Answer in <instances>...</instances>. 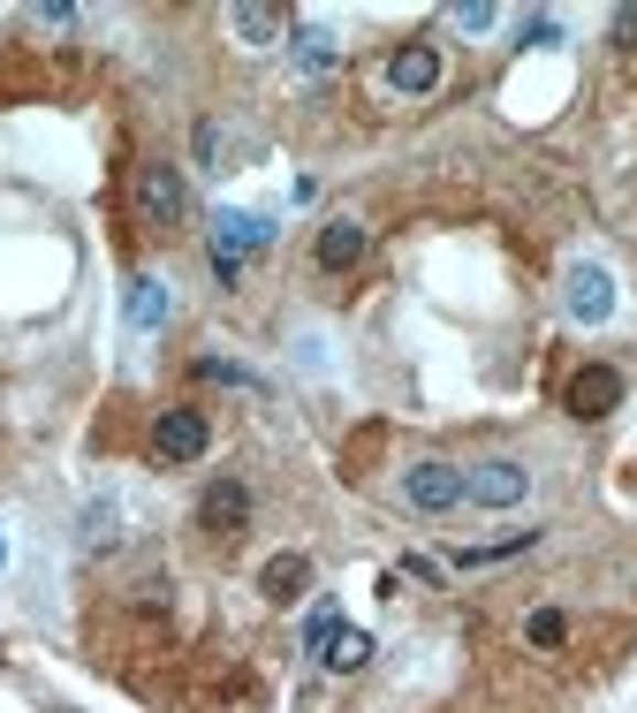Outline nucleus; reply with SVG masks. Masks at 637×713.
Instances as JSON below:
<instances>
[{
  "label": "nucleus",
  "instance_id": "obj_1",
  "mask_svg": "<svg viewBox=\"0 0 637 713\" xmlns=\"http://www.w3.org/2000/svg\"><path fill=\"white\" fill-rule=\"evenodd\" d=\"M137 220H144L152 236H175V228L191 220V183H183L175 160H144V168H137Z\"/></svg>",
  "mask_w": 637,
  "mask_h": 713
},
{
  "label": "nucleus",
  "instance_id": "obj_24",
  "mask_svg": "<svg viewBox=\"0 0 637 713\" xmlns=\"http://www.w3.org/2000/svg\"><path fill=\"white\" fill-rule=\"evenodd\" d=\"M615 39H623V46H637V8H623V15H615Z\"/></svg>",
  "mask_w": 637,
  "mask_h": 713
},
{
  "label": "nucleus",
  "instance_id": "obj_26",
  "mask_svg": "<svg viewBox=\"0 0 637 713\" xmlns=\"http://www.w3.org/2000/svg\"><path fill=\"white\" fill-rule=\"evenodd\" d=\"M54 713H68V706H54Z\"/></svg>",
  "mask_w": 637,
  "mask_h": 713
},
{
  "label": "nucleus",
  "instance_id": "obj_18",
  "mask_svg": "<svg viewBox=\"0 0 637 713\" xmlns=\"http://www.w3.org/2000/svg\"><path fill=\"white\" fill-rule=\"evenodd\" d=\"M122 531H115V501H91L84 509V547H115Z\"/></svg>",
  "mask_w": 637,
  "mask_h": 713
},
{
  "label": "nucleus",
  "instance_id": "obj_2",
  "mask_svg": "<svg viewBox=\"0 0 637 713\" xmlns=\"http://www.w3.org/2000/svg\"><path fill=\"white\" fill-rule=\"evenodd\" d=\"M205 449H213V425H205V410L175 402V410H160V418H152V455H160V463H197Z\"/></svg>",
  "mask_w": 637,
  "mask_h": 713
},
{
  "label": "nucleus",
  "instance_id": "obj_4",
  "mask_svg": "<svg viewBox=\"0 0 637 713\" xmlns=\"http://www.w3.org/2000/svg\"><path fill=\"white\" fill-rule=\"evenodd\" d=\"M623 395H630V380L615 372V365H584L570 388H562V402H570V418H584V425H600L607 410H623Z\"/></svg>",
  "mask_w": 637,
  "mask_h": 713
},
{
  "label": "nucleus",
  "instance_id": "obj_11",
  "mask_svg": "<svg viewBox=\"0 0 637 713\" xmlns=\"http://www.w3.org/2000/svg\"><path fill=\"white\" fill-rule=\"evenodd\" d=\"M304 584H312V562H304V554H273V562L258 570V592H266V599H281V607H289Z\"/></svg>",
  "mask_w": 637,
  "mask_h": 713
},
{
  "label": "nucleus",
  "instance_id": "obj_10",
  "mask_svg": "<svg viewBox=\"0 0 637 713\" xmlns=\"http://www.w3.org/2000/svg\"><path fill=\"white\" fill-rule=\"evenodd\" d=\"M387 84H395V91H410V99H418V91H433V84H441V46H425V39H418V46H395Z\"/></svg>",
  "mask_w": 637,
  "mask_h": 713
},
{
  "label": "nucleus",
  "instance_id": "obj_14",
  "mask_svg": "<svg viewBox=\"0 0 637 713\" xmlns=\"http://www.w3.org/2000/svg\"><path fill=\"white\" fill-rule=\"evenodd\" d=\"M334 62H342L334 31H318V23H304V31H296V68H304V76H326Z\"/></svg>",
  "mask_w": 637,
  "mask_h": 713
},
{
  "label": "nucleus",
  "instance_id": "obj_9",
  "mask_svg": "<svg viewBox=\"0 0 637 713\" xmlns=\"http://www.w3.org/2000/svg\"><path fill=\"white\" fill-rule=\"evenodd\" d=\"M365 251H373V228H365V220H326V228H318V266H326V273H349Z\"/></svg>",
  "mask_w": 637,
  "mask_h": 713
},
{
  "label": "nucleus",
  "instance_id": "obj_19",
  "mask_svg": "<svg viewBox=\"0 0 637 713\" xmlns=\"http://www.w3.org/2000/svg\"><path fill=\"white\" fill-rule=\"evenodd\" d=\"M523 638H531V646H562V638H570V615H554V607H539V615L523 623Z\"/></svg>",
  "mask_w": 637,
  "mask_h": 713
},
{
  "label": "nucleus",
  "instance_id": "obj_25",
  "mask_svg": "<svg viewBox=\"0 0 637 713\" xmlns=\"http://www.w3.org/2000/svg\"><path fill=\"white\" fill-rule=\"evenodd\" d=\"M0 562H8V539H0Z\"/></svg>",
  "mask_w": 637,
  "mask_h": 713
},
{
  "label": "nucleus",
  "instance_id": "obj_8",
  "mask_svg": "<svg viewBox=\"0 0 637 713\" xmlns=\"http://www.w3.org/2000/svg\"><path fill=\"white\" fill-rule=\"evenodd\" d=\"M607 312H615V273L607 266H570V320L600 326Z\"/></svg>",
  "mask_w": 637,
  "mask_h": 713
},
{
  "label": "nucleus",
  "instance_id": "obj_23",
  "mask_svg": "<svg viewBox=\"0 0 637 713\" xmlns=\"http://www.w3.org/2000/svg\"><path fill=\"white\" fill-rule=\"evenodd\" d=\"M523 39H531V46H554V39H562V23H554V15H531V23H523Z\"/></svg>",
  "mask_w": 637,
  "mask_h": 713
},
{
  "label": "nucleus",
  "instance_id": "obj_17",
  "mask_svg": "<svg viewBox=\"0 0 637 713\" xmlns=\"http://www.w3.org/2000/svg\"><path fill=\"white\" fill-rule=\"evenodd\" d=\"M228 152H236V144H228V130H220V122H197V160H205L213 175H228Z\"/></svg>",
  "mask_w": 637,
  "mask_h": 713
},
{
  "label": "nucleus",
  "instance_id": "obj_22",
  "mask_svg": "<svg viewBox=\"0 0 637 713\" xmlns=\"http://www.w3.org/2000/svg\"><path fill=\"white\" fill-rule=\"evenodd\" d=\"M455 23H463V31H494V8H486V0H471V8H455Z\"/></svg>",
  "mask_w": 637,
  "mask_h": 713
},
{
  "label": "nucleus",
  "instance_id": "obj_15",
  "mask_svg": "<svg viewBox=\"0 0 637 713\" xmlns=\"http://www.w3.org/2000/svg\"><path fill=\"white\" fill-rule=\"evenodd\" d=\"M318 660H326L334 676H357V668L373 660V638H365V630H334V638H326V652H318Z\"/></svg>",
  "mask_w": 637,
  "mask_h": 713
},
{
  "label": "nucleus",
  "instance_id": "obj_21",
  "mask_svg": "<svg viewBox=\"0 0 637 713\" xmlns=\"http://www.w3.org/2000/svg\"><path fill=\"white\" fill-rule=\"evenodd\" d=\"M197 372H205V380H228V388H266L258 372H244V365H228V357H197Z\"/></svg>",
  "mask_w": 637,
  "mask_h": 713
},
{
  "label": "nucleus",
  "instance_id": "obj_12",
  "mask_svg": "<svg viewBox=\"0 0 637 713\" xmlns=\"http://www.w3.org/2000/svg\"><path fill=\"white\" fill-rule=\"evenodd\" d=\"M160 320H168V281L137 273V281H129V326H137V334H152Z\"/></svg>",
  "mask_w": 637,
  "mask_h": 713
},
{
  "label": "nucleus",
  "instance_id": "obj_5",
  "mask_svg": "<svg viewBox=\"0 0 637 713\" xmlns=\"http://www.w3.org/2000/svg\"><path fill=\"white\" fill-rule=\"evenodd\" d=\"M402 501L425 509V517H447V509L463 501V471H455V463H410V471H402Z\"/></svg>",
  "mask_w": 637,
  "mask_h": 713
},
{
  "label": "nucleus",
  "instance_id": "obj_3",
  "mask_svg": "<svg viewBox=\"0 0 637 713\" xmlns=\"http://www.w3.org/2000/svg\"><path fill=\"white\" fill-rule=\"evenodd\" d=\"M523 494H531V471L516 455H494V463L463 471V501H478V509H516Z\"/></svg>",
  "mask_w": 637,
  "mask_h": 713
},
{
  "label": "nucleus",
  "instance_id": "obj_13",
  "mask_svg": "<svg viewBox=\"0 0 637 713\" xmlns=\"http://www.w3.org/2000/svg\"><path fill=\"white\" fill-rule=\"evenodd\" d=\"M228 23H236V39H244V46H273V39H281V8H266V0H244Z\"/></svg>",
  "mask_w": 637,
  "mask_h": 713
},
{
  "label": "nucleus",
  "instance_id": "obj_6",
  "mask_svg": "<svg viewBox=\"0 0 637 713\" xmlns=\"http://www.w3.org/2000/svg\"><path fill=\"white\" fill-rule=\"evenodd\" d=\"M197 523H205L213 539H236V531L251 523V486H244V478H213L205 501H197Z\"/></svg>",
  "mask_w": 637,
  "mask_h": 713
},
{
  "label": "nucleus",
  "instance_id": "obj_20",
  "mask_svg": "<svg viewBox=\"0 0 637 713\" xmlns=\"http://www.w3.org/2000/svg\"><path fill=\"white\" fill-rule=\"evenodd\" d=\"M334 630H342V615H334V599H318V607H312V623H304V646L326 652V638H334Z\"/></svg>",
  "mask_w": 637,
  "mask_h": 713
},
{
  "label": "nucleus",
  "instance_id": "obj_7",
  "mask_svg": "<svg viewBox=\"0 0 637 713\" xmlns=\"http://www.w3.org/2000/svg\"><path fill=\"white\" fill-rule=\"evenodd\" d=\"M266 244H273V220L266 213H213V259L244 266V251H266Z\"/></svg>",
  "mask_w": 637,
  "mask_h": 713
},
{
  "label": "nucleus",
  "instance_id": "obj_16",
  "mask_svg": "<svg viewBox=\"0 0 637 713\" xmlns=\"http://www.w3.org/2000/svg\"><path fill=\"white\" fill-rule=\"evenodd\" d=\"M539 547V531H509V539H494V547H463L455 562L463 570H486V562H509V554H531Z\"/></svg>",
  "mask_w": 637,
  "mask_h": 713
}]
</instances>
